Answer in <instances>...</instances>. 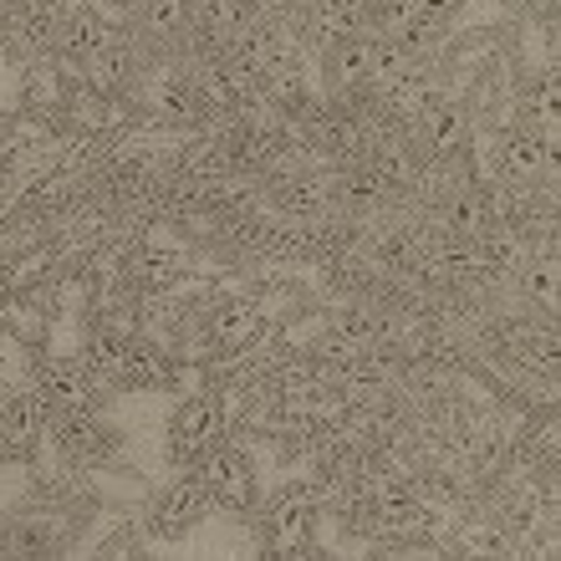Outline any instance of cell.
I'll list each match as a JSON object with an SVG mask.
<instances>
[{
	"label": "cell",
	"instance_id": "obj_1",
	"mask_svg": "<svg viewBox=\"0 0 561 561\" xmlns=\"http://www.w3.org/2000/svg\"><path fill=\"white\" fill-rule=\"evenodd\" d=\"M67 0H0V46L11 61H36L57 46Z\"/></svg>",
	"mask_w": 561,
	"mask_h": 561
},
{
	"label": "cell",
	"instance_id": "obj_2",
	"mask_svg": "<svg viewBox=\"0 0 561 561\" xmlns=\"http://www.w3.org/2000/svg\"><path fill=\"white\" fill-rule=\"evenodd\" d=\"M148 51L128 36V26H123L118 15H113V26H107V36L98 46H92L88 57L77 61V72L88 77V88L107 92V98H118V92H134L138 88V77H144L148 67Z\"/></svg>",
	"mask_w": 561,
	"mask_h": 561
},
{
	"label": "cell",
	"instance_id": "obj_3",
	"mask_svg": "<svg viewBox=\"0 0 561 561\" xmlns=\"http://www.w3.org/2000/svg\"><path fill=\"white\" fill-rule=\"evenodd\" d=\"M194 474L205 480L209 501L225 505V511H236V516H245V511H255V501H261V485H255V465L251 455L240 449V444H209L205 455L194 459Z\"/></svg>",
	"mask_w": 561,
	"mask_h": 561
},
{
	"label": "cell",
	"instance_id": "obj_4",
	"mask_svg": "<svg viewBox=\"0 0 561 561\" xmlns=\"http://www.w3.org/2000/svg\"><path fill=\"white\" fill-rule=\"evenodd\" d=\"M118 21L148 57H179L194 31V0H138L134 11H123Z\"/></svg>",
	"mask_w": 561,
	"mask_h": 561
},
{
	"label": "cell",
	"instance_id": "obj_5",
	"mask_svg": "<svg viewBox=\"0 0 561 561\" xmlns=\"http://www.w3.org/2000/svg\"><path fill=\"white\" fill-rule=\"evenodd\" d=\"M373 88V31L322 42V92L332 103H353Z\"/></svg>",
	"mask_w": 561,
	"mask_h": 561
},
{
	"label": "cell",
	"instance_id": "obj_6",
	"mask_svg": "<svg viewBox=\"0 0 561 561\" xmlns=\"http://www.w3.org/2000/svg\"><path fill=\"white\" fill-rule=\"evenodd\" d=\"M266 5L271 0H194V31L184 51H230Z\"/></svg>",
	"mask_w": 561,
	"mask_h": 561
},
{
	"label": "cell",
	"instance_id": "obj_7",
	"mask_svg": "<svg viewBox=\"0 0 561 561\" xmlns=\"http://www.w3.org/2000/svg\"><path fill=\"white\" fill-rule=\"evenodd\" d=\"M209 511H215V501H209L205 480L190 470L184 480H174L169 490L153 495V505H148V531L163 536V541H179V536H190Z\"/></svg>",
	"mask_w": 561,
	"mask_h": 561
},
{
	"label": "cell",
	"instance_id": "obj_8",
	"mask_svg": "<svg viewBox=\"0 0 561 561\" xmlns=\"http://www.w3.org/2000/svg\"><path fill=\"white\" fill-rule=\"evenodd\" d=\"M107 383L82 363V357H51L42 373V403L51 414H82V409H103Z\"/></svg>",
	"mask_w": 561,
	"mask_h": 561
},
{
	"label": "cell",
	"instance_id": "obj_9",
	"mask_svg": "<svg viewBox=\"0 0 561 561\" xmlns=\"http://www.w3.org/2000/svg\"><path fill=\"white\" fill-rule=\"evenodd\" d=\"M220 434H225L220 399H215V393H194V399H184L174 409V419H169V455H174L179 465H194L209 444H220Z\"/></svg>",
	"mask_w": 561,
	"mask_h": 561
},
{
	"label": "cell",
	"instance_id": "obj_10",
	"mask_svg": "<svg viewBox=\"0 0 561 561\" xmlns=\"http://www.w3.org/2000/svg\"><path fill=\"white\" fill-rule=\"evenodd\" d=\"M296 15L301 42H332V36H353L373 26V0H286Z\"/></svg>",
	"mask_w": 561,
	"mask_h": 561
},
{
	"label": "cell",
	"instance_id": "obj_11",
	"mask_svg": "<svg viewBox=\"0 0 561 561\" xmlns=\"http://www.w3.org/2000/svg\"><path fill=\"white\" fill-rule=\"evenodd\" d=\"M46 419H51V409L36 393H15V399L0 403V459L21 465V459L36 455V444L46 434Z\"/></svg>",
	"mask_w": 561,
	"mask_h": 561
},
{
	"label": "cell",
	"instance_id": "obj_12",
	"mask_svg": "<svg viewBox=\"0 0 561 561\" xmlns=\"http://www.w3.org/2000/svg\"><path fill=\"white\" fill-rule=\"evenodd\" d=\"M311 516H317L311 490L307 485H286V490H276L271 505H266V531L276 536L280 547H296V541H307L311 536Z\"/></svg>",
	"mask_w": 561,
	"mask_h": 561
},
{
	"label": "cell",
	"instance_id": "obj_13",
	"mask_svg": "<svg viewBox=\"0 0 561 561\" xmlns=\"http://www.w3.org/2000/svg\"><path fill=\"white\" fill-rule=\"evenodd\" d=\"M107 26H113V15L98 11V5H67V15H61V26H57V46H51V51H61V57L77 67V61L88 57L92 46L107 36Z\"/></svg>",
	"mask_w": 561,
	"mask_h": 561
},
{
	"label": "cell",
	"instance_id": "obj_14",
	"mask_svg": "<svg viewBox=\"0 0 561 561\" xmlns=\"http://www.w3.org/2000/svg\"><path fill=\"white\" fill-rule=\"evenodd\" d=\"M419 134H424V144L439 153V159H449V153H459L465 148V113H459L455 103H444V98H434V103L419 107Z\"/></svg>",
	"mask_w": 561,
	"mask_h": 561
},
{
	"label": "cell",
	"instance_id": "obj_15",
	"mask_svg": "<svg viewBox=\"0 0 561 561\" xmlns=\"http://www.w3.org/2000/svg\"><path fill=\"white\" fill-rule=\"evenodd\" d=\"M174 373H169V363H163V353L153 347V342H128V353H123V368H118V383L123 388H159L169 383Z\"/></svg>",
	"mask_w": 561,
	"mask_h": 561
},
{
	"label": "cell",
	"instance_id": "obj_16",
	"mask_svg": "<svg viewBox=\"0 0 561 561\" xmlns=\"http://www.w3.org/2000/svg\"><path fill=\"white\" fill-rule=\"evenodd\" d=\"M123 353H128V332H118V327H92L88 347H82V363H88L103 383H118Z\"/></svg>",
	"mask_w": 561,
	"mask_h": 561
},
{
	"label": "cell",
	"instance_id": "obj_17",
	"mask_svg": "<svg viewBox=\"0 0 561 561\" xmlns=\"http://www.w3.org/2000/svg\"><path fill=\"white\" fill-rule=\"evenodd\" d=\"M501 169L511 179H536L547 169V144L536 134H526V128H511V134L501 138Z\"/></svg>",
	"mask_w": 561,
	"mask_h": 561
},
{
	"label": "cell",
	"instance_id": "obj_18",
	"mask_svg": "<svg viewBox=\"0 0 561 561\" xmlns=\"http://www.w3.org/2000/svg\"><path fill=\"white\" fill-rule=\"evenodd\" d=\"M332 199H337V190H332L327 179H317V174H301V179H291V184L280 190V209H286V215H301V220L327 215Z\"/></svg>",
	"mask_w": 561,
	"mask_h": 561
},
{
	"label": "cell",
	"instance_id": "obj_19",
	"mask_svg": "<svg viewBox=\"0 0 561 561\" xmlns=\"http://www.w3.org/2000/svg\"><path fill=\"white\" fill-rule=\"evenodd\" d=\"M255 332H261V311H251V307L225 311L220 322H215V337H220L225 347H236V342H251Z\"/></svg>",
	"mask_w": 561,
	"mask_h": 561
},
{
	"label": "cell",
	"instance_id": "obj_20",
	"mask_svg": "<svg viewBox=\"0 0 561 561\" xmlns=\"http://www.w3.org/2000/svg\"><path fill=\"white\" fill-rule=\"evenodd\" d=\"M174 276H184V261L163 251H144V280L148 286H169Z\"/></svg>",
	"mask_w": 561,
	"mask_h": 561
},
{
	"label": "cell",
	"instance_id": "obj_21",
	"mask_svg": "<svg viewBox=\"0 0 561 561\" xmlns=\"http://www.w3.org/2000/svg\"><path fill=\"white\" fill-rule=\"evenodd\" d=\"M526 280H531V296H541L547 307L557 301V261H551V255H541V271L531 266V276Z\"/></svg>",
	"mask_w": 561,
	"mask_h": 561
},
{
	"label": "cell",
	"instance_id": "obj_22",
	"mask_svg": "<svg viewBox=\"0 0 561 561\" xmlns=\"http://www.w3.org/2000/svg\"><path fill=\"white\" fill-rule=\"evenodd\" d=\"M103 5H107V11H113V15H123V11H134L138 0H103Z\"/></svg>",
	"mask_w": 561,
	"mask_h": 561
}]
</instances>
